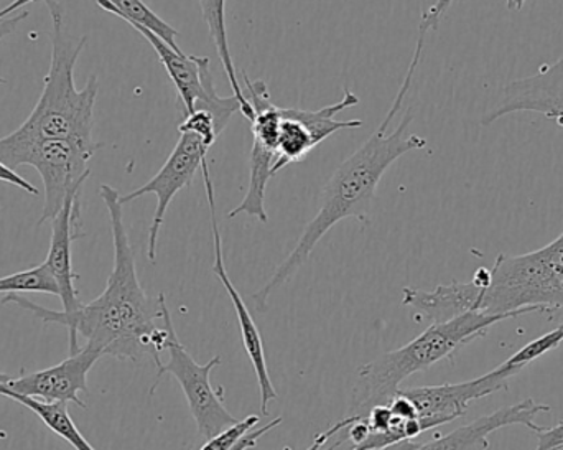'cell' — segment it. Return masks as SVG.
Masks as SVG:
<instances>
[{
    "mask_svg": "<svg viewBox=\"0 0 563 450\" xmlns=\"http://www.w3.org/2000/svg\"><path fill=\"white\" fill-rule=\"evenodd\" d=\"M42 293L59 296L58 284L45 263L32 270L0 277V294Z\"/></svg>",
    "mask_w": 563,
    "mask_h": 450,
    "instance_id": "21",
    "label": "cell"
},
{
    "mask_svg": "<svg viewBox=\"0 0 563 450\" xmlns=\"http://www.w3.org/2000/svg\"><path fill=\"white\" fill-rule=\"evenodd\" d=\"M538 449L536 450H563V421L555 428H545L538 432Z\"/></svg>",
    "mask_w": 563,
    "mask_h": 450,
    "instance_id": "26",
    "label": "cell"
},
{
    "mask_svg": "<svg viewBox=\"0 0 563 450\" xmlns=\"http://www.w3.org/2000/svg\"><path fill=\"white\" fill-rule=\"evenodd\" d=\"M526 0H506V6H508L509 10H516V12H519V10H522V7H525Z\"/></svg>",
    "mask_w": 563,
    "mask_h": 450,
    "instance_id": "32",
    "label": "cell"
},
{
    "mask_svg": "<svg viewBox=\"0 0 563 450\" xmlns=\"http://www.w3.org/2000/svg\"><path fill=\"white\" fill-rule=\"evenodd\" d=\"M99 195L108 208L114 243V267L101 296L89 304H81L73 312L46 309L16 294L3 296L2 306L15 304L42 322L66 327L69 333V355L81 349L78 337H82L86 345L101 356L134 363L151 356L157 369H161L164 365L161 353L164 352L167 333L164 323L157 326V320H161V306L157 300L152 303L148 299L139 283L134 250L125 230L121 195L111 185H101Z\"/></svg>",
    "mask_w": 563,
    "mask_h": 450,
    "instance_id": "1",
    "label": "cell"
},
{
    "mask_svg": "<svg viewBox=\"0 0 563 450\" xmlns=\"http://www.w3.org/2000/svg\"><path fill=\"white\" fill-rule=\"evenodd\" d=\"M205 187H207L208 205H210L211 233H213L214 243V276L223 284L224 290L233 303L234 312H236L238 322H240L241 340H243L244 350L253 363L254 373H256L257 385L261 393V415L269 416V405L279 398L277 389L274 388L273 380H271L269 366H267L266 352H264L263 337L260 329L247 309L243 297L238 293L234 284L231 283L230 274L224 264L223 240H221L220 227L217 220V201H214L213 182H211L210 167L203 165Z\"/></svg>",
    "mask_w": 563,
    "mask_h": 450,
    "instance_id": "10",
    "label": "cell"
},
{
    "mask_svg": "<svg viewBox=\"0 0 563 450\" xmlns=\"http://www.w3.org/2000/svg\"><path fill=\"white\" fill-rule=\"evenodd\" d=\"M343 442H346V438H344L343 432L340 431V426H338L336 422V425L331 426L327 431L318 435L307 450H336ZM284 450L291 449L285 448Z\"/></svg>",
    "mask_w": 563,
    "mask_h": 450,
    "instance_id": "25",
    "label": "cell"
},
{
    "mask_svg": "<svg viewBox=\"0 0 563 450\" xmlns=\"http://www.w3.org/2000/svg\"><path fill=\"white\" fill-rule=\"evenodd\" d=\"M101 147L81 142L49 139L20 147H0V161L15 171L20 165H32L42 177L45 204L38 227L52 221L63 210L71 195L82 194V185L91 175L89 161Z\"/></svg>",
    "mask_w": 563,
    "mask_h": 450,
    "instance_id": "7",
    "label": "cell"
},
{
    "mask_svg": "<svg viewBox=\"0 0 563 450\" xmlns=\"http://www.w3.org/2000/svg\"><path fill=\"white\" fill-rule=\"evenodd\" d=\"M521 372L522 370L503 363L493 372L470 382L423 386V388H409L402 392L416 406L420 428L427 432L462 418L472 403L508 388L509 380Z\"/></svg>",
    "mask_w": 563,
    "mask_h": 450,
    "instance_id": "9",
    "label": "cell"
},
{
    "mask_svg": "<svg viewBox=\"0 0 563 450\" xmlns=\"http://www.w3.org/2000/svg\"><path fill=\"white\" fill-rule=\"evenodd\" d=\"M551 406L529 398L518 405L498 409L493 415L483 416L472 425L455 429L450 435L442 436L435 441L419 444L413 450H488L489 436L509 426H522L532 432H541L542 426L536 425L539 415L551 411Z\"/></svg>",
    "mask_w": 563,
    "mask_h": 450,
    "instance_id": "15",
    "label": "cell"
},
{
    "mask_svg": "<svg viewBox=\"0 0 563 450\" xmlns=\"http://www.w3.org/2000/svg\"><path fill=\"white\" fill-rule=\"evenodd\" d=\"M562 342L563 323L562 326H559L558 329L552 330V332L542 336L541 339L532 340L531 343H528L525 349L519 350L518 353H515V355H512L511 359L506 360L505 363H508L509 366H515V369L525 370L529 363L536 362V360L544 356L545 353L558 349Z\"/></svg>",
    "mask_w": 563,
    "mask_h": 450,
    "instance_id": "22",
    "label": "cell"
},
{
    "mask_svg": "<svg viewBox=\"0 0 563 450\" xmlns=\"http://www.w3.org/2000/svg\"><path fill=\"white\" fill-rule=\"evenodd\" d=\"M128 23L132 29L137 30V32L151 43L155 53H157L165 72L170 76L175 89H177L178 96H180L185 116L195 112V106H197V102L201 101L205 96V85L203 79H201L200 68L201 56L187 55L184 50L177 52V50L172 48L168 43H165L161 36L155 35L154 32L145 29V26L134 22Z\"/></svg>",
    "mask_w": 563,
    "mask_h": 450,
    "instance_id": "16",
    "label": "cell"
},
{
    "mask_svg": "<svg viewBox=\"0 0 563 450\" xmlns=\"http://www.w3.org/2000/svg\"><path fill=\"white\" fill-rule=\"evenodd\" d=\"M29 15V10H22V12L12 13V15L3 17V19H0V42H2L7 35H10V33L15 32L19 23L23 22V20H25ZM5 79L0 78V85H5Z\"/></svg>",
    "mask_w": 563,
    "mask_h": 450,
    "instance_id": "29",
    "label": "cell"
},
{
    "mask_svg": "<svg viewBox=\"0 0 563 450\" xmlns=\"http://www.w3.org/2000/svg\"><path fill=\"white\" fill-rule=\"evenodd\" d=\"M280 425L282 418H276L273 419V421H271L269 425L264 426V428L253 429V431L247 432V435L244 436V438L241 439V441L238 442L236 446H234L233 450H250L256 448V446L260 444L261 439H263L264 436L267 435V432L273 431V429H276L277 426Z\"/></svg>",
    "mask_w": 563,
    "mask_h": 450,
    "instance_id": "27",
    "label": "cell"
},
{
    "mask_svg": "<svg viewBox=\"0 0 563 450\" xmlns=\"http://www.w3.org/2000/svg\"><path fill=\"white\" fill-rule=\"evenodd\" d=\"M455 2V0H437L429 10L422 15V20H420L419 33H427L430 30H435L439 26L440 20L445 15L446 10L450 9V6Z\"/></svg>",
    "mask_w": 563,
    "mask_h": 450,
    "instance_id": "24",
    "label": "cell"
},
{
    "mask_svg": "<svg viewBox=\"0 0 563 450\" xmlns=\"http://www.w3.org/2000/svg\"><path fill=\"white\" fill-rule=\"evenodd\" d=\"M177 145L167 162L162 165L161 171L137 190L131 194L122 195L121 204H131L144 195L154 194L157 197V208H155L154 220H152L151 230H148V251L147 257L151 263L157 261L158 234L164 227L165 215L168 207L178 191L191 185L197 172L207 164V154L213 147V139L205 138L198 132L187 128H178Z\"/></svg>",
    "mask_w": 563,
    "mask_h": 450,
    "instance_id": "8",
    "label": "cell"
},
{
    "mask_svg": "<svg viewBox=\"0 0 563 450\" xmlns=\"http://www.w3.org/2000/svg\"><path fill=\"white\" fill-rule=\"evenodd\" d=\"M32 2H35V0H13L10 6L3 7V9L0 10V19H3V17L12 15V13H15L16 10L23 9L26 3Z\"/></svg>",
    "mask_w": 563,
    "mask_h": 450,
    "instance_id": "30",
    "label": "cell"
},
{
    "mask_svg": "<svg viewBox=\"0 0 563 450\" xmlns=\"http://www.w3.org/2000/svg\"><path fill=\"white\" fill-rule=\"evenodd\" d=\"M419 446V442L416 441H404L399 442V444L390 446V448L380 449V450H413Z\"/></svg>",
    "mask_w": 563,
    "mask_h": 450,
    "instance_id": "31",
    "label": "cell"
},
{
    "mask_svg": "<svg viewBox=\"0 0 563 450\" xmlns=\"http://www.w3.org/2000/svg\"><path fill=\"white\" fill-rule=\"evenodd\" d=\"M280 114L279 145H277L273 175L279 174L287 165L303 161L318 145L310 125L301 119L300 109L280 108Z\"/></svg>",
    "mask_w": 563,
    "mask_h": 450,
    "instance_id": "18",
    "label": "cell"
},
{
    "mask_svg": "<svg viewBox=\"0 0 563 450\" xmlns=\"http://www.w3.org/2000/svg\"><path fill=\"white\" fill-rule=\"evenodd\" d=\"M516 112H538L563 125V56L541 66L534 75L515 79L505 86L498 105L483 118L482 125Z\"/></svg>",
    "mask_w": 563,
    "mask_h": 450,
    "instance_id": "12",
    "label": "cell"
},
{
    "mask_svg": "<svg viewBox=\"0 0 563 450\" xmlns=\"http://www.w3.org/2000/svg\"><path fill=\"white\" fill-rule=\"evenodd\" d=\"M0 182H5V184L10 185H15V187H19L20 190L25 191V194L38 195V188H36L35 185H32L29 180H25V178L20 177V175L16 174L15 171H12V168L7 167V165L3 164L2 161H0Z\"/></svg>",
    "mask_w": 563,
    "mask_h": 450,
    "instance_id": "28",
    "label": "cell"
},
{
    "mask_svg": "<svg viewBox=\"0 0 563 450\" xmlns=\"http://www.w3.org/2000/svg\"><path fill=\"white\" fill-rule=\"evenodd\" d=\"M0 396L12 399L19 405L25 406L33 413L49 431L68 442L75 450H96L86 441L85 436L79 431L78 426L73 421L68 413V405H48V403L38 402V399L25 398V396L15 395V393L0 389Z\"/></svg>",
    "mask_w": 563,
    "mask_h": 450,
    "instance_id": "19",
    "label": "cell"
},
{
    "mask_svg": "<svg viewBox=\"0 0 563 450\" xmlns=\"http://www.w3.org/2000/svg\"><path fill=\"white\" fill-rule=\"evenodd\" d=\"M10 380H12V376L5 375V373H0V383H7L10 382Z\"/></svg>",
    "mask_w": 563,
    "mask_h": 450,
    "instance_id": "33",
    "label": "cell"
},
{
    "mask_svg": "<svg viewBox=\"0 0 563 450\" xmlns=\"http://www.w3.org/2000/svg\"><path fill=\"white\" fill-rule=\"evenodd\" d=\"M516 317H521V314L492 316L468 312L449 322L432 323L402 349L384 353L379 359L357 369L347 416L366 418L374 406L389 403L407 378L432 369L442 360L452 359L460 349L485 337L496 323Z\"/></svg>",
    "mask_w": 563,
    "mask_h": 450,
    "instance_id": "4",
    "label": "cell"
},
{
    "mask_svg": "<svg viewBox=\"0 0 563 450\" xmlns=\"http://www.w3.org/2000/svg\"><path fill=\"white\" fill-rule=\"evenodd\" d=\"M261 418L256 415L247 416L243 421H238L236 425L230 426L224 431L218 432L213 438L208 439L207 444L200 450H233L234 446L247 435V432L256 429L260 425Z\"/></svg>",
    "mask_w": 563,
    "mask_h": 450,
    "instance_id": "23",
    "label": "cell"
},
{
    "mask_svg": "<svg viewBox=\"0 0 563 450\" xmlns=\"http://www.w3.org/2000/svg\"><path fill=\"white\" fill-rule=\"evenodd\" d=\"M198 2H200L201 13H203L205 22H207L208 30H210L211 39H213L214 46H217L221 65H223L224 73L230 79L233 95L241 102V112L247 121H251L253 119V108L244 96L236 66H234L233 56H231L230 42H228L227 0H198Z\"/></svg>",
    "mask_w": 563,
    "mask_h": 450,
    "instance_id": "17",
    "label": "cell"
},
{
    "mask_svg": "<svg viewBox=\"0 0 563 450\" xmlns=\"http://www.w3.org/2000/svg\"><path fill=\"white\" fill-rule=\"evenodd\" d=\"M492 271L482 267L470 283L440 284L433 290L404 287L402 306L412 309L417 322H449L468 312H479L483 287L489 283Z\"/></svg>",
    "mask_w": 563,
    "mask_h": 450,
    "instance_id": "13",
    "label": "cell"
},
{
    "mask_svg": "<svg viewBox=\"0 0 563 450\" xmlns=\"http://www.w3.org/2000/svg\"><path fill=\"white\" fill-rule=\"evenodd\" d=\"M99 359L102 356L96 350L85 345L52 369L0 383V389L25 396V398L40 399L48 405L73 403L86 409L88 406L79 398V393L89 395L88 375Z\"/></svg>",
    "mask_w": 563,
    "mask_h": 450,
    "instance_id": "11",
    "label": "cell"
},
{
    "mask_svg": "<svg viewBox=\"0 0 563 450\" xmlns=\"http://www.w3.org/2000/svg\"><path fill=\"white\" fill-rule=\"evenodd\" d=\"M85 237L81 220V194L71 195L66 200L63 210L52 220V240H49L48 256L45 264L55 277L59 289V300L65 312L81 307L79 290L76 289L79 274L73 267V241Z\"/></svg>",
    "mask_w": 563,
    "mask_h": 450,
    "instance_id": "14",
    "label": "cell"
},
{
    "mask_svg": "<svg viewBox=\"0 0 563 450\" xmlns=\"http://www.w3.org/2000/svg\"><path fill=\"white\" fill-rule=\"evenodd\" d=\"M426 39V35L419 33L412 62H410L399 92L379 128L331 175L330 180L324 185L323 194H321L320 210L314 215L313 220L305 227L300 240L295 244L287 260L277 267L273 277L251 296L257 312H266L273 294L279 290L294 274L298 273V270L307 263L308 257L313 253L314 246L334 224L346 220V218H356L360 223L364 224L369 223L373 200L376 197L380 178L386 174L387 168L402 155L427 147V139L409 134V128L413 121L412 111L404 116L402 121L393 132H387L396 116L399 114L400 106L412 85L413 75H416L417 66L422 58Z\"/></svg>",
    "mask_w": 563,
    "mask_h": 450,
    "instance_id": "2",
    "label": "cell"
},
{
    "mask_svg": "<svg viewBox=\"0 0 563 450\" xmlns=\"http://www.w3.org/2000/svg\"><path fill=\"white\" fill-rule=\"evenodd\" d=\"M483 287L479 312L554 314L563 309V233L541 250L499 254Z\"/></svg>",
    "mask_w": 563,
    "mask_h": 450,
    "instance_id": "5",
    "label": "cell"
},
{
    "mask_svg": "<svg viewBox=\"0 0 563 450\" xmlns=\"http://www.w3.org/2000/svg\"><path fill=\"white\" fill-rule=\"evenodd\" d=\"M52 15V63L45 76L42 96L16 131L0 138V147H20L33 142L65 139L91 147H102L92 139L95 106L99 79L91 75L82 89L75 85V66L88 43V36L69 35L62 3L45 0Z\"/></svg>",
    "mask_w": 563,
    "mask_h": 450,
    "instance_id": "3",
    "label": "cell"
},
{
    "mask_svg": "<svg viewBox=\"0 0 563 450\" xmlns=\"http://www.w3.org/2000/svg\"><path fill=\"white\" fill-rule=\"evenodd\" d=\"M0 439H7V432L0 431Z\"/></svg>",
    "mask_w": 563,
    "mask_h": 450,
    "instance_id": "34",
    "label": "cell"
},
{
    "mask_svg": "<svg viewBox=\"0 0 563 450\" xmlns=\"http://www.w3.org/2000/svg\"><path fill=\"white\" fill-rule=\"evenodd\" d=\"M96 2L102 10L119 17L124 22H134L145 26L155 35L161 36L172 48L181 52L177 43V36L180 35V32L174 29L170 23L165 22L164 19H161L144 0H96Z\"/></svg>",
    "mask_w": 563,
    "mask_h": 450,
    "instance_id": "20",
    "label": "cell"
},
{
    "mask_svg": "<svg viewBox=\"0 0 563 450\" xmlns=\"http://www.w3.org/2000/svg\"><path fill=\"white\" fill-rule=\"evenodd\" d=\"M158 306H161V320L165 326L164 350H167V365L158 369L157 380L151 388V396L157 389L162 376L172 375L181 386L185 398H187L190 415L197 422L198 432L205 439H211L218 432L224 431L230 426L236 425L238 419L228 411L223 403L224 388H213L211 385V373L221 363V356H213L210 362L200 365L195 362L194 356L185 349L184 343L177 337L172 322V314L168 310L167 297L164 293L158 294Z\"/></svg>",
    "mask_w": 563,
    "mask_h": 450,
    "instance_id": "6",
    "label": "cell"
}]
</instances>
